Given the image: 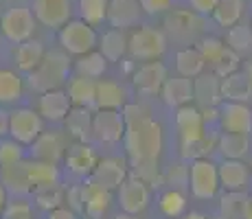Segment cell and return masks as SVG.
Wrapping results in <instances>:
<instances>
[{
	"mask_svg": "<svg viewBox=\"0 0 252 219\" xmlns=\"http://www.w3.org/2000/svg\"><path fill=\"white\" fill-rule=\"evenodd\" d=\"M127 129H125V149H127L129 160L140 162V160L158 158L162 152V127L147 114L129 116Z\"/></svg>",
	"mask_w": 252,
	"mask_h": 219,
	"instance_id": "1",
	"label": "cell"
},
{
	"mask_svg": "<svg viewBox=\"0 0 252 219\" xmlns=\"http://www.w3.org/2000/svg\"><path fill=\"white\" fill-rule=\"evenodd\" d=\"M68 72H70V60L64 48L62 51H51L44 55V60L40 62V66L35 70L29 72V84L37 92L55 90V88H62Z\"/></svg>",
	"mask_w": 252,
	"mask_h": 219,
	"instance_id": "2",
	"label": "cell"
},
{
	"mask_svg": "<svg viewBox=\"0 0 252 219\" xmlns=\"http://www.w3.org/2000/svg\"><path fill=\"white\" fill-rule=\"evenodd\" d=\"M57 40H60L62 48H64L68 55H86V53L94 51L99 46V35H96L94 27H90L88 22L79 20H68L57 33Z\"/></svg>",
	"mask_w": 252,
	"mask_h": 219,
	"instance_id": "3",
	"label": "cell"
},
{
	"mask_svg": "<svg viewBox=\"0 0 252 219\" xmlns=\"http://www.w3.org/2000/svg\"><path fill=\"white\" fill-rule=\"evenodd\" d=\"M164 51H167V37L156 27H140L132 31L127 40V53L140 62L158 60V57H162Z\"/></svg>",
	"mask_w": 252,
	"mask_h": 219,
	"instance_id": "4",
	"label": "cell"
},
{
	"mask_svg": "<svg viewBox=\"0 0 252 219\" xmlns=\"http://www.w3.org/2000/svg\"><path fill=\"white\" fill-rule=\"evenodd\" d=\"M189 184L191 193L197 199H211L217 195V188L221 187L220 182V167L213 164L208 158L191 160L189 167Z\"/></svg>",
	"mask_w": 252,
	"mask_h": 219,
	"instance_id": "5",
	"label": "cell"
},
{
	"mask_svg": "<svg viewBox=\"0 0 252 219\" xmlns=\"http://www.w3.org/2000/svg\"><path fill=\"white\" fill-rule=\"evenodd\" d=\"M35 13L29 7H11L2 13L0 18V31L7 37L9 42L13 44H22L33 37V31H35Z\"/></svg>",
	"mask_w": 252,
	"mask_h": 219,
	"instance_id": "6",
	"label": "cell"
},
{
	"mask_svg": "<svg viewBox=\"0 0 252 219\" xmlns=\"http://www.w3.org/2000/svg\"><path fill=\"white\" fill-rule=\"evenodd\" d=\"M127 121L119 110H99L92 116V136L99 143L114 145L121 138H125Z\"/></svg>",
	"mask_w": 252,
	"mask_h": 219,
	"instance_id": "7",
	"label": "cell"
},
{
	"mask_svg": "<svg viewBox=\"0 0 252 219\" xmlns=\"http://www.w3.org/2000/svg\"><path fill=\"white\" fill-rule=\"evenodd\" d=\"M42 114L33 112L29 108H20L11 112V123H9V134L13 140H18L20 145H33L37 140V136L42 134Z\"/></svg>",
	"mask_w": 252,
	"mask_h": 219,
	"instance_id": "8",
	"label": "cell"
},
{
	"mask_svg": "<svg viewBox=\"0 0 252 219\" xmlns=\"http://www.w3.org/2000/svg\"><path fill=\"white\" fill-rule=\"evenodd\" d=\"M149 204V187L147 182H143L136 175H127L123 180V184L119 187V206L121 211L138 215L147 208Z\"/></svg>",
	"mask_w": 252,
	"mask_h": 219,
	"instance_id": "9",
	"label": "cell"
},
{
	"mask_svg": "<svg viewBox=\"0 0 252 219\" xmlns=\"http://www.w3.org/2000/svg\"><path fill=\"white\" fill-rule=\"evenodd\" d=\"M33 13L42 27L62 29L70 20L72 2L70 0H33Z\"/></svg>",
	"mask_w": 252,
	"mask_h": 219,
	"instance_id": "10",
	"label": "cell"
},
{
	"mask_svg": "<svg viewBox=\"0 0 252 219\" xmlns=\"http://www.w3.org/2000/svg\"><path fill=\"white\" fill-rule=\"evenodd\" d=\"M70 110H72V101L68 96V90H62V88L42 92L40 101H37V112L42 114V119L51 121V123L64 121Z\"/></svg>",
	"mask_w": 252,
	"mask_h": 219,
	"instance_id": "11",
	"label": "cell"
},
{
	"mask_svg": "<svg viewBox=\"0 0 252 219\" xmlns=\"http://www.w3.org/2000/svg\"><path fill=\"white\" fill-rule=\"evenodd\" d=\"M127 178V169H125V162L119 158H103L99 160V164L94 167V171L90 175V184L101 188H108V191H114L123 184V180Z\"/></svg>",
	"mask_w": 252,
	"mask_h": 219,
	"instance_id": "12",
	"label": "cell"
},
{
	"mask_svg": "<svg viewBox=\"0 0 252 219\" xmlns=\"http://www.w3.org/2000/svg\"><path fill=\"white\" fill-rule=\"evenodd\" d=\"M220 125L224 131H239V134H250L252 131V110L246 103L237 101H226L220 108Z\"/></svg>",
	"mask_w": 252,
	"mask_h": 219,
	"instance_id": "13",
	"label": "cell"
},
{
	"mask_svg": "<svg viewBox=\"0 0 252 219\" xmlns=\"http://www.w3.org/2000/svg\"><path fill=\"white\" fill-rule=\"evenodd\" d=\"M64 160H66L68 171L72 175H77V178H90L92 171H94V167L99 164V158H96L94 149H92L90 145L81 143V140H77L75 145H70Z\"/></svg>",
	"mask_w": 252,
	"mask_h": 219,
	"instance_id": "14",
	"label": "cell"
},
{
	"mask_svg": "<svg viewBox=\"0 0 252 219\" xmlns=\"http://www.w3.org/2000/svg\"><path fill=\"white\" fill-rule=\"evenodd\" d=\"M66 138L60 134V131H51V134H44L42 131L37 136V140L33 143V158L35 160H44V162H51V164H60L62 158H66Z\"/></svg>",
	"mask_w": 252,
	"mask_h": 219,
	"instance_id": "15",
	"label": "cell"
},
{
	"mask_svg": "<svg viewBox=\"0 0 252 219\" xmlns=\"http://www.w3.org/2000/svg\"><path fill=\"white\" fill-rule=\"evenodd\" d=\"M134 86L143 94H158L162 90L164 81H167V66L162 62H147L134 72Z\"/></svg>",
	"mask_w": 252,
	"mask_h": 219,
	"instance_id": "16",
	"label": "cell"
},
{
	"mask_svg": "<svg viewBox=\"0 0 252 219\" xmlns=\"http://www.w3.org/2000/svg\"><path fill=\"white\" fill-rule=\"evenodd\" d=\"M193 99L202 108H215L224 96H221V77L213 72H202L193 81Z\"/></svg>",
	"mask_w": 252,
	"mask_h": 219,
	"instance_id": "17",
	"label": "cell"
},
{
	"mask_svg": "<svg viewBox=\"0 0 252 219\" xmlns=\"http://www.w3.org/2000/svg\"><path fill=\"white\" fill-rule=\"evenodd\" d=\"M217 167H220V182L224 191H246L250 182V167L244 160L224 158V162Z\"/></svg>",
	"mask_w": 252,
	"mask_h": 219,
	"instance_id": "18",
	"label": "cell"
},
{
	"mask_svg": "<svg viewBox=\"0 0 252 219\" xmlns=\"http://www.w3.org/2000/svg\"><path fill=\"white\" fill-rule=\"evenodd\" d=\"M204 114L197 105H180L176 112V127L180 131V140L184 138H197V136H204Z\"/></svg>",
	"mask_w": 252,
	"mask_h": 219,
	"instance_id": "19",
	"label": "cell"
},
{
	"mask_svg": "<svg viewBox=\"0 0 252 219\" xmlns=\"http://www.w3.org/2000/svg\"><path fill=\"white\" fill-rule=\"evenodd\" d=\"M162 101L171 108H180V105H187L193 101V81L184 75H178V77H171L164 81L162 90Z\"/></svg>",
	"mask_w": 252,
	"mask_h": 219,
	"instance_id": "20",
	"label": "cell"
},
{
	"mask_svg": "<svg viewBox=\"0 0 252 219\" xmlns=\"http://www.w3.org/2000/svg\"><path fill=\"white\" fill-rule=\"evenodd\" d=\"M221 96L224 101H237V103H248L252 99V81L246 72L237 70L221 77Z\"/></svg>",
	"mask_w": 252,
	"mask_h": 219,
	"instance_id": "21",
	"label": "cell"
},
{
	"mask_svg": "<svg viewBox=\"0 0 252 219\" xmlns=\"http://www.w3.org/2000/svg\"><path fill=\"white\" fill-rule=\"evenodd\" d=\"M140 2L138 0H110L108 22L114 29H129L138 24Z\"/></svg>",
	"mask_w": 252,
	"mask_h": 219,
	"instance_id": "22",
	"label": "cell"
},
{
	"mask_svg": "<svg viewBox=\"0 0 252 219\" xmlns=\"http://www.w3.org/2000/svg\"><path fill=\"white\" fill-rule=\"evenodd\" d=\"M94 105L99 110H121V105H125V88L110 79L96 81Z\"/></svg>",
	"mask_w": 252,
	"mask_h": 219,
	"instance_id": "23",
	"label": "cell"
},
{
	"mask_svg": "<svg viewBox=\"0 0 252 219\" xmlns=\"http://www.w3.org/2000/svg\"><path fill=\"white\" fill-rule=\"evenodd\" d=\"M217 149L224 158L244 160L250 154V134H239V131H224L217 140Z\"/></svg>",
	"mask_w": 252,
	"mask_h": 219,
	"instance_id": "24",
	"label": "cell"
},
{
	"mask_svg": "<svg viewBox=\"0 0 252 219\" xmlns=\"http://www.w3.org/2000/svg\"><path fill=\"white\" fill-rule=\"evenodd\" d=\"M46 55V48L40 40H27L22 44H18L16 48V64L22 72H33L40 62L44 60Z\"/></svg>",
	"mask_w": 252,
	"mask_h": 219,
	"instance_id": "25",
	"label": "cell"
},
{
	"mask_svg": "<svg viewBox=\"0 0 252 219\" xmlns=\"http://www.w3.org/2000/svg\"><path fill=\"white\" fill-rule=\"evenodd\" d=\"M92 116L88 108H81V105H75L68 116L64 119L66 123V131L72 136L75 140H81V143H86V138L92 136Z\"/></svg>",
	"mask_w": 252,
	"mask_h": 219,
	"instance_id": "26",
	"label": "cell"
},
{
	"mask_svg": "<svg viewBox=\"0 0 252 219\" xmlns=\"http://www.w3.org/2000/svg\"><path fill=\"white\" fill-rule=\"evenodd\" d=\"M127 40L129 37L123 33V29H110L99 37V51L108 62H119L127 53Z\"/></svg>",
	"mask_w": 252,
	"mask_h": 219,
	"instance_id": "27",
	"label": "cell"
},
{
	"mask_svg": "<svg viewBox=\"0 0 252 219\" xmlns=\"http://www.w3.org/2000/svg\"><path fill=\"white\" fill-rule=\"evenodd\" d=\"M68 96H70L72 105H81V108L94 105V99H96V79H90V77H84V75H77L75 79L68 81Z\"/></svg>",
	"mask_w": 252,
	"mask_h": 219,
	"instance_id": "28",
	"label": "cell"
},
{
	"mask_svg": "<svg viewBox=\"0 0 252 219\" xmlns=\"http://www.w3.org/2000/svg\"><path fill=\"white\" fill-rule=\"evenodd\" d=\"M204 66H206V60L204 55L200 53V48H182L178 51L176 55V68H178V75H184L189 79H195L197 75L204 72Z\"/></svg>",
	"mask_w": 252,
	"mask_h": 219,
	"instance_id": "29",
	"label": "cell"
},
{
	"mask_svg": "<svg viewBox=\"0 0 252 219\" xmlns=\"http://www.w3.org/2000/svg\"><path fill=\"white\" fill-rule=\"evenodd\" d=\"M110 204H112V191L108 188L94 187V184L88 182V188H86V208L84 213L90 219H99L108 213Z\"/></svg>",
	"mask_w": 252,
	"mask_h": 219,
	"instance_id": "30",
	"label": "cell"
},
{
	"mask_svg": "<svg viewBox=\"0 0 252 219\" xmlns=\"http://www.w3.org/2000/svg\"><path fill=\"white\" fill-rule=\"evenodd\" d=\"M27 171H29V180H31L33 191L42 187H48V184H57L60 175H57V164L44 162V160H35L27 162Z\"/></svg>",
	"mask_w": 252,
	"mask_h": 219,
	"instance_id": "31",
	"label": "cell"
},
{
	"mask_svg": "<svg viewBox=\"0 0 252 219\" xmlns=\"http://www.w3.org/2000/svg\"><path fill=\"white\" fill-rule=\"evenodd\" d=\"M244 0H220L213 11V20H215L220 27L224 29H230L235 24H239L241 16H244Z\"/></svg>",
	"mask_w": 252,
	"mask_h": 219,
	"instance_id": "32",
	"label": "cell"
},
{
	"mask_svg": "<svg viewBox=\"0 0 252 219\" xmlns=\"http://www.w3.org/2000/svg\"><path fill=\"white\" fill-rule=\"evenodd\" d=\"M105 68H108V60L103 57V53L101 51H90V53L79 55L75 60L77 75L90 77V79H99V77H103Z\"/></svg>",
	"mask_w": 252,
	"mask_h": 219,
	"instance_id": "33",
	"label": "cell"
},
{
	"mask_svg": "<svg viewBox=\"0 0 252 219\" xmlns=\"http://www.w3.org/2000/svg\"><path fill=\"white\" fill-rule=\"evenodd\" d=\"M2 182L16 193L33 191L31 180H29V171H27V162H18V164H11V167H4L2 169Z\"/></svg>",
	"mask_w": 252,
	"mask_h": 219,
	"instance_id": "34",
	"label": "cell"
},
{
	"mask_svg": "<svg viewBox=\"0 0 252 219\" xmlns=\"http://www.w3.org/2000/svg\"><path fill=\"white\" fill-rule=\"evenodd\" d=\"M110 0H79V16L90 27H99L108 20Z\"/></svg>",
	"mask_w": 252,
	"mask_h": 219,
	"instance_id": "35",
	"label": "cell"
},
{
	"mask_svg": "<svg viewBox=\"0 0 252 219\" xmlns=\"http://www.w3.org/2000/svg\"><path fill=\"white\" fill-rule=\"evenodd\" d=\"M246 206H248V197L244 191H226L220 202V215L226 219H244Z\"/></svg>",
	"mask_w": 252,
	"mask_h": 219,
	"instance_id": "36",
	"label": "cell"
},
{
	"mask_svg": "<svg viewBox=\"0 0 252 219\" xmlns=\"http://www.w3.org/2000/svg\"><path fill=\"white\" fill-rule=\"evenodd\" d=\"M24 84L20 75L11 70H0V103H16L22 96Z\"/></svg>",
	"mask_w": 252,
	"mask_h": 219,
	"instance_id": "37",
	"label": "cell"
},
{
	"mask_svg": "<svg viewBox=\"0 0 252 219\" xmlns=\"http://www.w3.org/2000/svg\"><path fill=\"white\" fill-rule=\"evenodd\" d=\"M158 206H160L162 215H167L171 219H178V217H182L184 211H187V197H184L178 188H171V191H164L160 195Z\"/></svg>",
	"mask_w": 252,
	"mask_h": 219,
	"instance_id": "38",
	"label": "cell"
},
{
	"mask_svg": "<svg viewBox=\"0 0 252 219\" xmlns=\"http://www.w3.org/2000/svg\"><path fill=\"white\" fill-rule=\"evenodd\" d=\"M33 197H35V204L44 211H53V208L62 206L66 199V193L62 191L57 184H48V187H42V188H35L33 191Z\"/></svg>",
	"mask_w": 252,
	"mask_h": 219,
	"instance_id": "39",
	"label": "cell"
},
{
	"mask_svg": "<svg viewBox=\"0 0 252 219\" xmlns=\"http://www.w3.org/2000/svg\"><path fill=\"white\" fill-rule=\"evenodd\" d=\"M226 44L241 53H248L252 51V27H246V24H235V27L228 29V35H226Z\"/></svg>",
	"mask_w": 252,
	"mask_h": 219,
	"instance_id": "40",
	"label": "cell"
},
{
	"mask_svg": "<svg viewBox=\"0 0 252 219\" xmlns=\"http://www.w3.org/2000/svg\"><path fill=\"white\" fill-rule=\"evenodd\" d=\"M134 175L140 178L143 182L152 184V187H160L162 182V171H160V162L158 158H149V160H140V162H134Z\"/></svg>",
	"mask_w": 252,
	"mask_h": 219,
	"instance_id": "41",
	"label": "cell"
},
{
	"mask_svg": "<svg viewBox=\"0 0 252 219\" xmlns=\"http://www.w3.org/2000/svg\"><path fill=\"white\" fill-rule=\"evenodd\" d=\"M211 149V140L204 136H197V138H184L180 145V154L184 160H197V158H204Z\"/></svg>",
	"mask_w": 252,
	"mask_h": 219,
	"instance_id": "42",
	"label": "cell"
},
{
	"mask_svg": "<svg viewBox=\"0 0 252 219\" xmlns=\"http://www.w3.org/2000/svg\"><path fill=\"white\" fill-rule=\"evenodd\" d=\"M239 53L237 51H232L230 46H226V51L221 53V57L213 64V70L217 72L220 77H226V75H230V72H237L239 70Z\"/></svg>",
	"mask_w": 252,
	"mask_h": 219,
	"instance_id": "43",
	"label": "cell"
},
{
	"mask_svg": "<svg viewBox=\"0 0 252 219\" xmlns=\"http://www.w3.org/2000/svg\"><path fill=\"white\" fill-rule=\"evenodd\" d=\"M22 162V147L18 140H2L0 143V169Z\"/></svg>",
	"mask_w": 252,
	"mask_h": 219,
	"instance_id": "44",
	"label": "cell"
},
{
	"mask_svg": "<svg viewBox=\"0 0 252 219\" xmlns=\"http://www.w3.org/2000/svg\"><path fill=\"white\" fill-rule=\"evenodd\" d=\"M226 46H228V44H224L220 37H204V40L197 44V48H200V53L204 55L206 64H215L221 57V53L226 51Z\"/></svg>",
	"mask_w": 252,
	"mask_h": 219,
	"instance_id": "45",
	"label": "cell"
},
{
	"mask_svg": "<svg viewBox=\"0 0 252 219\" xmlns=\"http://www.w3.org/2000/svg\"><path fill=\"white\" fill-rule=\"evenodd\" d=\"M86 188L88 184H75L66 191V202H68V208H72L75 213H84L86 208Z\"/></svg>",
	"mask_w": 252,
	"mask_h": 219,
	"instance_id": "46",
	"label": "cell"
},
{
	"mask_svg": "<svg viewBox=\"0 0 252 219\" xmlns=\"http://www.w3.org/2000/svg\"><path fill=\"white\" fill-rule=\"evenodd\" d=\"M2 219H33V211L27 202H9L2 211Z\"/></svg>",
	"mask_w": 252,
	"mask_h": 219,
	"instance_id": "47",
	"label": "cell"
},
{
	"mask_svg": "<svg viewBox=\"0 0 252 219\" xmlns=\"http://www.w3.org/2000/svg\"><path fill=\"white\" fill-rule=\"evenodd\" d=\"M140 9L149 16H156V13H164L167 9H171L173 0H138Z\"/></svg>",
	"mask_w": 252,
	"mask_h": 219,
	"instance_id": "48",
	"label": "cell"
},
{
	"mask_svg": "<svg viewBox=\"0 0 252 219\" xmlns=\"http://www.w3.org/2000/svg\"><path fill=\"white\" fill-rule=\"evenodd\" d=\"M217 2H220V0H189V4H191L193 11L202 13V16H213Z\"/></svg>",
	"mask_w": 252,
	"mask_h": 219,
	"instance_id": "49",
	"label": "cell"
},
{
	"mask_svg": "<svg viewBox=\"0 0 252 219\" xmlns=\"http://www.w3.org/2000/svg\"><path fill=\"white\" fill-rule=\"evenodd\" d=\"M46 219H77V213L72 208H64V206H57L53 211H48Z\"/></svg>",
	"mask_w": 252,
	"mask_h": 219,
	"instance_id": "50",
	"label": "cell"
},
{
	"mask_svg": "<svg viewBox=\"0 0 252 219\" xmlns=\"http://www.w3.org/2000/svg\"><path fill=\"white\" fill-rule=\"evenodd\" d=\"M9 123H11V114L4 110H0V136L9 134Z\"/></svg>",
	"mask_w": 252,
	"mask_h": 219,
	"instance_id": "51",
	"label": "cell"
},
{
	"mask_svg": "<svg viewBox=\"0 0 252 219\" xmlns=\"http://www.w3.org/2000/svg\"><path fill=\"white\" fill-rule=\"evenodd\" d=\"M4 206H7V187H4V182L0 180V215H2Z\"/></svg>",
	"mask_w": 252,
	"mask_h": 219,
	"instance_id": "52",
	"label": "cell"
},
{
	"mask_svg": "<svg viewBox=\"0 0 252 219\" xmlns=\"http://www.w3.org/2000/svg\"><path fill=\"white\" fill-rule=\"evenodd\" d=\"M112 219H138V215H132V213H119V215H114Z\"/></svg>",
	"mask_w": 252,
	"mask_h": 219,
	"instance_id": "53",
	"label": "cell"
},
{
	"mask_svg": "<svg viewBox=\"0 0 252 219\" xmlns=\"http://www.w3.org/2000/svg\"><path fill=\"white\" fill-rule=\"evenodd\" d=\"M244 219H252V197H248V206H246V215Z\"/></svg>",
	"mask_w": 252,
	"mask_h": 219,
	"instance_id": "54",
	"label": "cell"
},
{
	"mask_svg": "<svg viewBox=\"0 0 252 219\" xmlns=\"http://www.w3.org/2000/svg\"><path fill=\"white\" fill-rule=\"evenodd\" d=\"M182 219H206V217L200 215V213H189V215H184Z\"/></svg>",
	"mask_w": 252,
	"mask_h": 219,
	"instance_id": "55",
	"label": "cell"
},
{
	"mask_svg": "<svg viewBox=\"0 0 252 219\" xmlns=\"http://www.w3.org/2000/svg\"><path fill=\"white\" fill-rule=\"evenodd\" d=\"M246 75L250 77V81H252V60L248 62V66H246Z\"/></svg>",
	"mask_w": 252,
	"mask_h": 219,
	"instance_id": "56",
	"label": "cell"
},
{
	"mask_svg": "<svg viewBox=\"0 0 252 219\" xmlns=\"http://www.w3.org/2000/svg\"><path fill=\"white\" fill-rule=\"evenodd\" d=\"M211 219H226L224 215H215V217H211Z\"/></svg>",
	"mask_w": 252,
	"mask_h": 219,
	"instance_id": "57",
	"label": "cell"
},
{
	"mask_svg": "<svg viewBox=\"0 0 252 219\" xmlns=\"http://www.w3.org/2000/svg\"><path fill=\"white\" fill-rule=\"evenodd\" d=\"M250 169H252V162H250Z\"/></svg>",
	"mask_w": 252,
	"mask_h": 219,
	"instance_id": "58",
	"label": "cell"
},
{
	"mask_svg": "<svg viewBox=\"0 0 252 219\" xmlns=\"http://www.w3.org/2000/svg\"><path fill=\"white\" fill-rule=\"evenodd\" d=\"M250 27H252V22H250Z\"/></svg>",
	"mask_w": 252,
	"mask_h": 219,
	"instance_id": "59",
	"label": "cell"
}]
</instances>
